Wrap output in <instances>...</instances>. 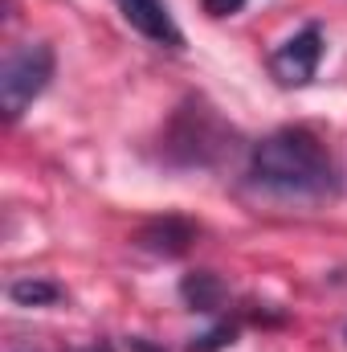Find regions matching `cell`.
<instances>
[{"instance_id":"6da1fadb","label":"cell","mask_w":347,"mask_h":352,"mask_svg":"<svg viewBox=\"0 0 347 352\" xmlns=\"http://www.w3.org/2000/svg\"><path fill=\"white\" fill-rule=\"evenodd\" d=\"M254 184L282 197H327L339 188L335 160L307 127H278L250 152Z\"/></svg>"},{"instance_id":"7a4b0ae2","label":"cell","mask_w":347,"mask_h":352,"mask_svg":"<svg viewBox=\"0 0 347 352\" xmlns=\"http://www.w3.org/2000/svg\"><path fill=\"white\" fill-rule=\"evenodd\" d=\"M53 45L49 41H25V45H12L4 66H0V111L8 123H16L53 78Z\"/></svg>"},{"instance_id":"3957f363","label":"cell","mask_w":347,"mask_h":352,"mask_svg":"<svg viewBox=\"0 0 347 352\" xmlns=\"http://www.w3.org/2000/svg\"><path fill=\"white\" fill-rule=\"evenodd\" d=\"M319 62H323V29L319 25H307V29H298L290 41H282L270 54V74H274L278 87L294 90V87L315 82Z\"/></svg>"},{"instance_id":"277c9868","label":"cell","mask_w":347,"mask_h":352,"mask_svg":"<svg viewBox=\"0 0 347 352\" xmlns=\"http://www.w3.org/2000/svg\"><path fill=\"white\" fill-rule=\"evenodd\" d=\"M208 131H221V119H217L208 107L188 102V107L176 115L172 131H168V152L184 148L180 164H208L213 152H221V144H208Z\"/></svg>"},{"instance_id":"5b68a950","label":"cell","mask_w":347,"mask_h":352,"mask_svg":"<svg viewBox=\"0 0 347 352\" xmlns=\"http://www.w3.org/2000/svg\"><path fill=\"white\" fill-rule=\"evenodd\" d=\"M115 4H119L123 21H127L139 37H147V41H156V45H164V50H184V33H180L172 8H168L164 0H115Z\"/></svg>"},{"instance_id":"8992f818","label":"cell","mask_w":347,"mask_h":352,"mask_svg":"<svg viewBox=\"0 0 347 352\" xmlns=\"http://www.w3.org/2000/svg\"><path fill=\"white\" fill-rule=\"evenodd\" d=\"M196 242V226L184 221V217H156L147 221L139 234H135V246L147 250V254H160V258H180L188 254Z\"/></svg>"},{"instance_id":"52a82bcc","label":"cell","mask_w":347,"mask_h":352,"mask_svg":"<svg viewBox=\"0 0 347 352\" xmlns=\"http://www.w3.org/2000/svg\"><path fill=\"white\" fill-rule=\"evenodd\" d=\"M180 299H184L192 311L213 316V311L225 307L229 291H225V283H221L213 270H192V274H184V283H180Z\"/></svg>"},{"instance_id":"ba28073f","label":"cell","mask_w":347,"mask_h":352,"mask_svg":"<svg viewBox=\"0 0 347 352\" xmlns=\"http://www.w3.org/2000/svg\"><path fill=\"white\" fill-rule=\"evenodd\" d=\"M66 291L53 283V278H41V274H29V278H16L12 287H8V299L16 303V307H49V303H58Z\"/></svg>"},{"instance_id":"9c48e42d","label":"cell","mask_w":347,"mask_h":352,"mask_svg":"<svg viewBox=\"0 0 347 352\" xmlns=\"http://www.w3.org/2000/svg\"><path fill=\"white\" fill-rule=\"evenodd\" d=\"M233 336H237V324H217L213 332H204V336H196L192 344H188V352H221L225 344H233Z\"/></svg>"},{"instance_id":"30bf717a","label":"cell","mask_w":347,"mask_h":352,"mask_svg":"<svg viewBox=\"0 0 347 352\" xmlns=\"http://www.w3.org/2000/svg\"><path fill=\"white\" fill-rule=\"evenodd\" d=\"M200 4H204L208 16H233V12H241L250 0H200Z\"/></svg>"},{"instance_id":"8fae6325","label":"cell","mask_w":347,"mask_h":352,"mask_svg":"<svg viewBox=\"0 0 347 352\" xmlns=\"http://www.w3.org/2000/svg\"><path fill=\"white\" fill-rule=\"evenodd\" d=\"M131 352H164V349H156V344L143 340V336H131Z\"/></svg>"},{"instance_id":"7c38bea8","label":"cell","mask_w":347,"mask_h":352,"mask_svg":"<svg viewBox=\"0 0 347 352\" xmlns=\"http://www.w3.org/2000/svg\"><path fill=\"white\" fill-rule=\"evenodd\" d=\"M78 352H115V349H110V344H106V340H90L86 349H78Z\"/></svg>"},{"instance_id":"4fadbf2b","label":"cell","mask_w":347,"mask_h":352,"mask_svg":"<svg viewBox=\"0 0 347 352\" xmlns=\"http://www.w3.org/2000/svg\"><path fill=\"white\" fill-rule=\"evenodd\" d=\"M16 352H37V349H16Z\"/></svg>"},{"instance_id":"5bb4252c","label":"cell","mask_w":347,"mask_h":352,"mask_svg":"<svg viewBox=\"0 0 347 352\" xmlns=\"http://www.w3.org/2000/svg\"><path fill=\"white\" fill-rule=\"evenodd\" d=\"M344 336H347V332H344Z\"/></svg>"}]
</instances>
